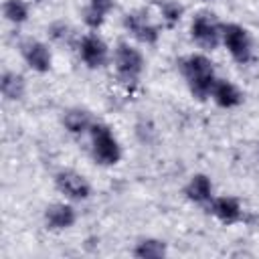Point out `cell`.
Wrapping results in <instances>:
<instances>
[{
  "label": "cell",
  "instance_id": "9c48e42d",
  "mask_svg": "<svg viewBox=\"0 0 259 259\" xmlns=\"http://www.w3.org/2000/svg\"><path fill=\"white\" fill-rule=\"evenodd\" d=\"M18 49H20V55H22L24 63L32 71H36V73H49L51 71L53 55H51V49L42 40L28 36V38H22L20 40Z\"/></svg>",
  "mask_w": 259,
  "mask_h": 259
},
{
  "label": "cell",
  "instance_id": "7402d4cb",
  "mask_svg": "<svg viewBox=\"0 0 259 259\" xmlns=\"http://www.w3.org/2000/svg\"><path fill=\"white\" fill-rule=\"evenodd\" d=\"M206 2H208V0H206Z\"/></svg>",
  "mask_w": 259,
  "mask_h": 259
},
{
  "label": "cell",
  "instance_id": "4fadbf2b",
  "mask_svg": "<svg viewBox=\"0 0 259 259\" xmlns=\"http://www.w3.org/2000/svg\"><path fill=\"white\" fill-rule=\"evenodd\" d=\"M210 99L223 107V109H231V107H237L241 105L243 101V93L239 91V87L229 81V79H217L214 81V87L210 91Z\"/></svg>",
  "mask_w": 259,
  "mask_h": 259
},
{
  "label": "cell",
  "instance_id": "ffe728a7",
  "mask_svg": "<svg viewBox=\"0 0 259 259\" xmlns=\"http://www.w3.org/2000/svg\"><path fill=\"white\" fill-rule=\"evenodd\" d=\"M69 32H71V28L65 24V22H55V24H51L49 26V34L55 38V40H65L67 36H69Z\"/></svg>",
  "mask_w": 259,
  "mask_h": 259
},
{
  "label": "cell",
  "instance_id": "ac0fdd59",
  "mask_svg": "<svg viewBox=\"0 0 259 259\" xmlns=\"http://www.w3.org/2000/svg\"><path fill=\"white\" fill-rule=\"evenodd\" d=\"M2 14L12 24H22L28 20V4L26 0H4Z\"/></svg>",
  "mask_w": 259,
  "mask_h": 259
},
{
  "label": "cell",
  "instance_id": "7a4b0ae2",
  "mask_svg": "<svg viewBox=\"0 0 259 259\" xmlns=\"http://www.w3.org/2000/svg\"><path fill=\"white\" fill-rule=\"evenodd\" d=\"M144 67H146V61H144V55L130 42L125 40H119L113 49V69H115V75L117 79L123 83V85H138L140 79H142V73H144Z\"/></svg>",
  "mask_w": 259,
  "mask_h": 259
},
{
  "label": "cell",
  "instance_id": "ba28073f",
  "mask_svg": "<svg viewBox=\"0 0 259 259\" xmlns=\"http://www.w3.org/2000/svg\"><path fill=\"white\" fill-rule=\"evenodd\" d=\"M79 57L85 63V67L101 69L109 63V47L99 34L89 32L79 40Z\"/></svg>",
  "mask_w": 259,
  "mask_h": 259
},
{
  "label": "cell",
  "instance_id": "8992f818",
  "mask_svg": "<svg viewBox=\"0 0 259 259\" xmlns=\"http://www.w3.org/2000/svg\"><path fill=\"white\" fill-rule=\"evenodd\" d=\"M123 28L142 45H156L160 38V28L150 20L144 10H132L123 14Z\"/></svg>",
  "mask_w": 259,
  "mask_h": 259
},
{
  "label": "cell",
  "instance_id": "277c9868",
  "mask_svg": "<svg viewBox=\"0 0 259 259\" xmlns=\"http://www.w3.org/2000/svg\"><path fill=\"white\" fill-rule=\"evenodd\" d=\"M190 38L202 51H214L223 40V24L210 12L194 14L190 22Z\"/></svg>",
  "mask_w": 259,
  "mask_h": 259
},
{
  "label": "cell",
  "instance_id": "5bb4252c",
  "mask_svg": "<svg viewBox=\"0 0 259 259\" xmlns=\"http://www.w3.org/2000/svg\"><path fill=\"white\" fill-rule=\"evenodd\" d=\"M184 196L194 204H208L212 200V182L206 174H194L184 186Z\"/></svg>",
  "mask_w": 259,
  "mask_h": 259
},
{
  "label": "cell",
  "instance_id": "3957f363",
  "mask_svg": "<svg viewBox=\"0 0 259 259\" xmlns=\"http://www.w3.org/2000/svg\"><path fill=\"white\" fill-rule=\"evenodd\" d=\"M91 138V156L99 166H115L121 160V146L109 125L95 121L89 132Z\"/></svg>",
  "mask_w": 259,
  "mask_h": 259
},
{
  "label": "cell",
  "instance_id": "9a60e30c",
  "mask_svg": "<svg viewBox=\"0 0 259 259\" xmlns=\"http://www.w3.org/2000/svg\"><path fill=\"white\" fill-rule=\"evenodd\" d=\"M113 6H115V0H89L87 6L83 8V22L87 24V28L97 30L105 22Z\"/></svg>",
  "mask_w": 259,
  "mask_h": 259
},
{
  "label": "cell",
  "instance_id": "7c38bea8",
  "mask_svg": "<svg viewBox=\"0 0 259 259\" xmlns=\"http://www.w3.org/2000/svg\"><path fill=\"white\" fill-rule=\"evenodd\" d=\"M63 125L69 134L83 136L91 132V127L95 125V119L91 111L85 107H69L67 111H63Z\"/></svg>",
  "mask_w": 259,
  "mask_h": 259
},
{
  "label": "cell",
  "instance_id": "8fae6325",
  "mask_svg": "<svg viewBox=\"0 0 259 259\" xmlns=\"http://www.w3.org/2000/svg\"><path fill=\"white\" fill-rule=\"evenodd\" d=\"M42 219H45V225L49 231H67L75 225L77 212L67 202H53L45 208Z\"/></svg>",
  "mask_w": 259,
  "mask_h": 259
},
{
  "label": "cell",
  "instance_id": "44dd1931",
  "mask_svg": "<svg viewBox=\"0 0 259 259\" xmlns=\"http://www.w3.org/2000/svg\"><path fill=\"white\" fill-rule=\"evenodd\" d=\"M34 2H42V0H34Z\"/></svg>",
  "mask_w": 259,
  "mask_h": 259
},
{
  "label": "cell",
  "instance_id": "5b68a950",
  "mask_svg": "<svg viewBox=\"0 0 259 259\" xmlns=\"http://www.w3.org/2000/svg\"><path fill=\"white\" fill-rule=\"evenodd\" d=\"M221 42L225 45V49L229 51L233 61H237L239 65H247L253 59V40L245 26H241L237 22L223 24V40Z\"/></svg>",
  "mask_w": 259,
  "mask_h": 259
},
{
  "label": "cell",
  "instance_id": "e0dca14e",
  "mask_svg": "<svg viewBox=\"0 0 259 259\" xmlns=\"http://www.w3.org/2000/svg\"><path fill=\"white\" fill-rule=\"evenodd\" d=\"M166 243L160 239H142L134 247V255L140 259H160L166 255Z\"/></svg>",
  "mask_w": 259,
  "mask_h": 259
},
{
  "label": "cell",
  "instance_id": "d6986e66",
  "mask_svg": "<svg viewBox=\"0 0 259 259\" xmlns=\"http://www.w3.org/2000/svg\"><path fill=\"white\" fill-rule=\"evenodd\" d=\"M158 10H160V16H162V20L166 22L168 28H174L180 22L182 14H184V8L174 0H160Z\"/></svg>",
  "mask_w": 259,
  "mask_h": 259
},
{
  "label": "cell",
  "instance_id": "30bf717a",
  "mask_svg": "<svg viewBox=\"0 0 259 259\" xmlns=\"http://www.w3.org/2000/svg\"><path fill=\"white\" fill-rule=\"evenodd\" d=\"M208 210L223 225H237L243 221V206L235 196H212Z\"/></svg>",
  "mask_w": 259,
  "mask_h": 259
},
{
  "label": "cell",
  "instance_id": "6da1fadb",
  "mask_svg": "<svg viewBox=\"0 0 259 259\" xmlns=\"http://www.w3.org/2000/svg\"><path fill=\"white\" fill-rule=\"evenodd\" d=\"M180 75L186 81V87L190 91V95L198 101H206L210 97V91L214 87V81L219 79L212 67V61L206 55L200 53H192L180 59L178 63Z\"/></svg>",
  "mask_w": 259,
  "mask_h": 259
},
{
  "label": "cell",
  "instance_id": "2e32d148",
  "mask_svg": "<svg viewBox=\"0 0 259 259\" xmlns=\"http://www.w3.org/2000/svg\"><path fill=\"white\" fill-rule=\"evenodd\" d=\"M0 91L6 101H20L26 93V81L16 71H4L0 77Z\"/></svg>",
  "mask_w": 259,
  "mask_h": 259
},
{
  "label": "cell",
  "instance_id": "52a82bcc",
  "mask_svg": "<svg viewBox=\"0 0 259 259\" xmlns=\"http://www.w3.org/2000/svg\"><path fill=\"white\" fill-rule=\"evenodd\" d=\"M55 188L69 200H87L91 196V184L87 182V178L71 168L59 170L55 174Z\"/></svg>",
  "mask_w": 259,
  "mask_h": 259
}]
</instances>
